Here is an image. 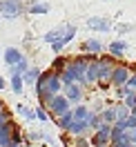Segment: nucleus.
<instances>
[{"label":"nucleus","mask_w":136,"mask_h":147,"mask_svg":"<svg viewBox=\"0 0 136 147\" xmlns=\"http://www.w3.org/2000/svg\"><path fill=\"white\" fill-rule=\"evenodd\" d=\"M25 11L27 9H25L22 0H0V16H5V18H16Z\"/></svg>","instance_id":"1"},{"label":"nucleus","mask_w":136,"mask_h":147,"mask_svg":"<svg viewBox=\"0 0 136 147\" xmlns=\"http://www.w3.org/2000/svg\"><path fill=\"white\" fill-rule=\"evenodd\" d=\"M67 109H69L67 96H58V94H54L51 100H49V105H47V111H51L54 116H60V114H65Z\"/></svg>","instance_id":"2"},{"label":"nucleus","mask_w":136,"mask_h":147,"mask_svg":"<svg viewBox=\"0 0 136 147\" xmlns=\"http://www.w3.org/2000/svg\"><path fill=\"white\" fill-rule=\"evenodd\" d=\"M114 85H118V87H125L127 80H129V69H127L125 65H116L114 69H112V78H109Z\"/></svg>","instance_id":"3"},{"label":"nucleus","mask_w":136,"mask_h":147,"mask_svg":"<svg viewBox=\"0 0 136 147\" xmlns=\"http://www.w3.org/2000/svg\"><path fill=\"white\" fill-rule=\"evenodd\" d=\"M109 134H112V125H109V123H103L98 127V131H96V136L91 138V143H94V145H107Z\"/></svg>","instance_id":"4"},{"label":"nucleus","mask_w":136,"mask_h":147,"mask_svg":"<svg viewBox=\"0 0 136 147\" xmlns=\"http://www.w3.org/2000/svg\"><path fill=\"white\" fill-rule=\"evenodd\" d=\"M98 63V80L100 83H107L109 78H112V60L109 58H103V60H96Z\"/></svg>","instance_id":"5"},{"label":"nucleus","mask_w":136,"mask_h":147,"mask_svg":"<svg viewBox=\"0 0 136 147\" xmlns=\"http://www.w3.org/2000/svg\"><path fill=\"white\" fill-rule=\"evenodd\" d=\"M87 27L96 29V31H109V29H112V22H109L107 18H100V16H91V18H87Z\"/></svg>","instance_id":"6"},{"label":"nucleus","mask_w":136,"mask_h":147,"mask_svg":"<svg viewBox=\"0 0 136 147\" xmlns=\"http://www.w3.org/2000/svg\"><path fill=\"white\" fill-rule=\"evenodd\" d=\"M65 96H67V100H72V102H81V98H83L81 85H78V83L65 85Z\"/></svg>","instance_id":"7"},{"label":"nucleus","mask_w":136,"mask_h":147,"mask_svg":"<svg viewBox=\"0 0 136 147\" xmlns=\"http://www.w3.org/2000/svg\"><path fill=\"white\" fill-rule=\"evenodd\" d=\"M81 49H83V54H100L103 51V42H98V40H85Z\"/></svg>","instance_id":"8"},{"label":"nucleus","mask_w":136,"mask_h":147,"mask_svg":"<svg viewBox=\"0 0 136 147\" xmlns=\"http://www.w3.org/2000/svg\"><path fill=\"white\" fill-rule=\"evenodd\" d=\"M40 69H38V67H27V69H25V71H22V78H25V83H36L38 78H40Z\"/></svg>","instance_id":"9"},{"label":"nucleus","mask_w":136,"mask_h":147,"mask_svg":"<svg viewBox=\"0 0 136 147\" xmlns=\"http://www.w3.org/2000/svg\"><path fill=\"white\" fill-rule=\"evenodd\" d=\"M2 58H5V63H7V65H16L20 58H22V54H20L16 47H9V49L5 51V56H2Z\"/></svg>","instance_id":"10"},{"label":"nucleus","mask_w":136,"mask_h":147,"mask_svg":"<svg viewBox=\"0 0 136 147\" xmlns=\"http://www.w3.org/2000/svg\"><path fill=\"white\" fill-rule=\"evenodd\" d=\"M94 80H98V63L96 60L87 65V71H85V83H94Z\"/></svg>","instance_id":"11"},{"label":"nucleus","mask_w":136,"mask_h":147,"mask_svg":"<svg viewBox=\"0 0 136 147\" xmlns=\"http://www.w3.org/2000/svg\"><path fill=\"white\" fill-rule=\"evenodd\" d=\"M125 49H127L125 40H114V42L109 45V54H112V56H123V54H125Z\"/></svg>","instance_id":"12"},{"label":"nucleus","mask_w":136,"mask_h":147,"mask_svg":"<svg viewBox=\"0 0 136 147\" xmlns=\"http://www.w3.org/2000/svg\"><path fill=\"white\" fill-rule=\"evenodd\" d=\"M74 123V111L67 109L65 114H60L58 116V125H60V129H69V125Z\"/></svg>","instance_id":"13"},{"label":"nucleus","mask_w":136,"mask_h":147,"mask_svg":"<svg viewBox=\"0 0 136 147\" xmlns=\"http://www.w3.org/2000/svg\"><path fill=\"white\" fill-rule=\"evenodd\" d=\"M22 85H25L22 74H11V89L16 94H22Z\"/></svg>","instance_id":"14"},{"label":"nucleus","mask_w":136,"mask_h":147,"mask_svg":"<svg viewBox=\"0 0 136 147\" xmlns=\"http://www.w3.org/2000/svg\"><path fill=\"white\" fill-rule=\"evenodd\" d=\"M27 11L29 13H47V11H49V5H47V2H31L27 7Z\"/></svg>","instance_id":"15"},{"label":"nucleus","mask_w":136,"mask_h":147,"mask_svg":"<svg viewBox=\"0 0 136 147\" xmlns=\"http://www.w3.org/2000/svg\"><path fill=\"white\" fill-rule=\"evenodd\" d=\"M63 31L65 29H51L45 34V42H54V40H63ZM67 45V42H65Z\"/></svg>","instance_id":"16"},{"label":"nucleus","mask_w":136,"mask_h":147,"mask_svg":"<svg viewBox=\"0 0 136 147\" xmlns=\"http://www.w3.org/2000/svg\"><path fill=\"white\" fill-rule=\"evenodd\" d=\"M103 116V123H109V125H114L116 123V107H107V109L100 114Z\"/></svg>","instance_id":"17"},{"label":"nucleus","mask_w":136,"mask_h":147,"mask_svg":"<svg viewBox=\"0 0 136 147\" xmlns=\"http://www.w3.org/2000/svg\"><path fill=\"white\" fill-rule=\"evenodd\" d=\"M91 111L87 109V107H85V105H78V107H76V109H74V118L76 120H83V118H87V116H89Z\"/></svg>","instance_id":"18"},{"label":"nucleus","mask_w":136,"mask_h":147,"mask_svg":"<svg viewBox=\"0 0 136 147\" xmlns=\"http://www.w3.org/2000/svg\"><path fill=\"white\" fill-rule=\"evenodd\" d=\"M16 111H18V114H22V116H25V118H36V111L34 109H29V107H25V105H16Z\"/></svg>","instance_id":"19"},{"label":"nucleus","mask_w":136,"mask_h":147,"mask_svg":"<svg viewBox=\"0 0 136 147\" xmlns=\"http://www.w3.org/2000/svg\"><path fill=\"white\" fill-rule=\"evenodd\" d=\"M74 36H76V27H74V25H67L65 31H63V40H65V42H69Z\"/></svg>","instance_id":"20"},{"label":"nucleus","mask_w":136,"mask_h":147,"mask_svg":"<svg viewBox=\"0 0 136 147\" xmlns=\"http://www.w3.org/2000/svg\"><path fill=\"white\" fill-rule=\"evenodd\" d=\"M36 118L38 120H47L49 116H47V107H38L36 109Z\"/></svg>","instance_id":"21"},{"label":"nucleus","mask_w":136,"mask_h":147,"mask_svg":"<svg viewBox=\"0 0 136 147\" xmlns=\"http://www.w3.org/2000/svg\"><path fill=\"white\" fill-rule=\"evenodd\" d=\"M65 65H67V60H65V58H56V60H54V69H56V71H60Z\"/></svg>","instance_id":"22"},{"label":"nucleus","mask_w":136,"mask_h":147,"mask_svg":"<svg viewBox=\"0 0 136 147\" xmlns=\"http://www.w3.org/2000/svg\"><path fill=\"white\" fill-rule=\"evenodd\" d=\"M127 85L136 89V71H134V74H129V80H127Z\"/></svg>","instance_id":"23"},{"label":"nucleus","mask_w":136,"mask_h":147,"mask_svg":"<svg viewBox=\"0 0 136 147\" xmlns=\"http://www.w3.org/2000/svg\"><path fill=\"white\" fill-rule=\"evenodd\" d=\"M129 29H132V27H129V25H120V27H118V31L123 34V31H129Z\"/></svg>","instance_id":"24"},{"label":"nucleus","mask_w":136,"mask_h":147,"mask_svg":"<svg viewBox=\"0 0 136 147\" xmlns=\"http://www.w3.org/2000/svg\"><path fill=\"white\" fill-rule=\"evenodd\" d=\"M5 85H7V83H5V78H2V76H0V89H2V87H5Z\"/></svg>","instance_id":"25"},{"label":"nucleus","mask_w":136,"mask_h":147,"mask_svg":"<svg viewBox=\"0 0 136 147\" xmlns=\"http://www.w3.org/2000/svg\"><path fill=\"white\" fill-rule=\"evenodd\" d=\"M0 109H5V105H2V100H0Z\"/></svg>","instance_id":"26"},{"label":"nucleus","mask_w":136,"mask_h":147,"mask_svg":"<svg viewBox=\"0 0 136 147\" xmlns=\"http://www.w3.org/2000/svg\"><path fill=\"white\" fill-rule=\"evenodd\" d=\"M0 58H2V51H0Z\"/></svg>","instance_id":"27"}]
</instances>
